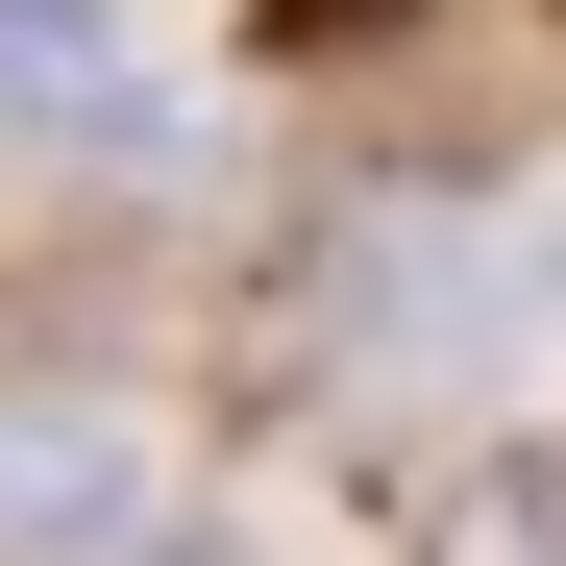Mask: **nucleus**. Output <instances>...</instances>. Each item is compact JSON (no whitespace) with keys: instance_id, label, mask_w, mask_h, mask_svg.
<instances>
[{"instance_id":"f257e3e1","label":"nucleus","mask_w":566,"mask_h":566,"mask_svg":"<svg viewBox=\"0 0 566 566\" xmlns=\"http://www.w3.org/2000/svg\"><path fill=\"white\" fill-rule=\"evenodd\" d=\"M172 443L124 395H0V566H148Z\"/></svg>"},{"instance_id":"f03ea898","label":"nucleus","mask_w":566,"mask_h":566,"mask_svg":"<svg viewBox=\"0 0 566 566\" xmlns=\"http://www.w3.org/2000/svg\"><path fill=\"white\" fill-rule=\"evenodd\" d=\"M419 566H566V443H468L419 493Z\"/></svg>"},{"instance_id":"7ed1b4c3","label":"nucleus","mask_w":566,"mask_h":566,"mask_svg":"<svg viewBox=\"0 0 566 566\" xmlns=\"http://www.w3.org/2000/svg\"><path fill=\"white\" fill-rule=\"evenodd\" d=\"M124 74H148V0H0V124L124 99Z\"/></svg>"},{"instance_id":"20e7f679","label":"nucleus","mask_w":566,"mask_h":566,"mask_svg":"<svg viewBox=\"0 0 566 566\" xmlns=\"http://www.w3.org/2000/svg\"><path fill=\"white\" fill-rule=\"evenodd\" d=\"M148 566H198V542H148Z\"/></svg>"}]
</instances>
